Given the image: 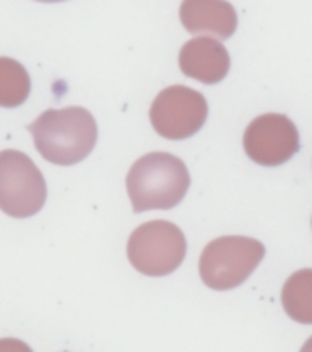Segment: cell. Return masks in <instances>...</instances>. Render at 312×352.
Wrapping results in <instances>:
<instances>
[{
    "label": "cell",
    "mask_w": 312,
    "mask_h": 352,
    "mask_svg": "<svg viewBox=\"0 0 312 352\" xmlns=\"http://www.w3.org/2000/svg\"><path fill=\"white\" fill-rule=\"evenodd\" d=\"M27 128L37 152L58 166H74L85 161L99 137L93 116L79 106L46 110Z\"/></svg>",
    "instance_id": "cell-1"
},
{
    "label": "cell",
    "mask_w": 312,
    "mask_h": 352,
    "mask_svg": "<svg viewBox=\"0 0 312 352\" xmlns=\"http://www.w3.org/2000/svg\"><path fill=\"white\" fill-rule=\"evenodd\" d=\"M190 188V174L179 157L166 152H152L132 164L126 190L135 214L170 210L185 199Z\"/></svg>",
    "instance_id": "cell-2"
},
{
    "label": "cell",
    "mask_w": 312,
    "mask_h": 352,
    "mask_svg": "<svg viewBox=\"0 0 312 352\" xmlns=\"http://www.w3.org/2000/svg\"><path fill=\"white\" fill-rule=\"evenodd\" d=\"M263 258L265 247L258 239L241 236L217 237L203 250L199 274L203 283L212 290H230L245 283Z\"/></svg>",
    "instance_id": "cell-3"
},
{
    "label": "cell",
    "mask_w": 312,
    "mask_h": 352,
    "mask_svg": "<svg viewBox=\"0 0 312 352\" xmlns=\"http://www.w3.org/2000/svg\"><path fill=\"white\" fill-rule=\"evenodd\" d=\"M128 259L137 272L163 278L185 261L186 237L170 221H148L137 226L128 239Z\"/></svg>",
    "instance_id": "cell-4"
},
{
    "label": "cell",
    "mask_w": 312,
    "mask_h": 352,
    "mask_svg": "<svg viewBox=\"0 0 312 352\" xmlns=\"http://www.w3.org/2000/svg\"><path fill=\"white\" fill-rule=\"evenodd\" d=\"M46 197V179L37 164L19 150H2L0 210L16 219H26L43 210Z\"/></svg>",
    "instance_id": "cell-5"
},
{
    "label": "cell",
    "mask_w": 312,
    "mask_h": 352,
    "mask_svg": "<svg viewBox=\"0 0 312 352\" xmlns=\"http://www.w3.org/2000/svg\"><path fill=\"white\" fill-rule=\"evenodd\" d=\"M208 117L207 99L188 86H170L152 102L150 122L155 132L170 141L196 135Z\"/></svg>",
    "instance_id": "cell-6"
},
{
    "label": "cell",
    "mask_w": 312,
    "mask_h": 352,
    "mask_svg": "<svg viewBox=\"0 0 312 352\" xmlns=\"http://www.w3.org/2000/svg\"><path fill=\"white\" fill-rule=\"evenodd\" d=\"M243 148L256 164L280 166L300 152V133L287 116L265 113L247 126Z\"/></svg>",
    "instance_id": "cell-7"
},
{
    "label": "cell",
    "mask_w": 312,
    "mask_h": 352,
    "mask_svg": "<svg viewBox=\"0 0 312 352\" xmlns=\"http://www.w3.org/2000/svg\"><path fill=\"white\" fill-rule=\"evenodd\" d=\"M181 72L203 85H217L230 69L227 47L212 37L192 38L179 52Z\"/></svg>",
    "instance_id": "cell-8"
},
{
    "label": "cell",
    "mask_w": 312,
    "mask_h": 352,
    "mask_svg": "<svg viewBox=\"0 0 312 352\" xmlns=\"http://www.w3.org/2000/svg\"><path fill=\"white\" fill-rule=\"evenodd\" d=\"M181 24L186 32L230 38L238 30V13L227 0H183L179 8Z\"/></svg>",
    "instance_id": "cell-9"
},
{
    "label": "cell",
    "mask_w": 312,
    "mask_h": 352,
    "mask_svg": "<svg viewBox=\"0 0 312 352\" xmlns=\"http://www.w3.org/2000/svg\"><path fill=\"white\" fill-rule=\"evenodd\" d=\"M281 303L291 320L312 325V268L298 270L281 290Z\"/></svg>",
    "instance_id": "cell-10"
},
{
    "label": "cell",
    "mask_w": 312,
    "mask_h": 352,
    "mask_svg": "<svg viewBox=\"0 0 312 352\" xmlns=\"http://www.w3.org/2000/svg\"><path fill=\"white\" fill-rule=\"evenodd\" d=\"M32 80L27 69L19 60L10 57H0V106L16 108L22 106L30 97Z\"/></svg>",
    "instance_id": "cell-11"
},
{
    "label": "cell",
    "mask_w": 312,
    "mask_h": 352,
    "mask_svg": "<svg viewBox=\"0 0 312 352\" xmlns=\"http://www.w3.org/2000/svg\"><path fill=\"white\" fill-rule=\"evenodd\" d=\"M0 352H33L32 347L22 340L15 338H2L0 340Z\"/></svg>",
    "instance_id": "cell-12"
},
{
    "label": "cell",
    "mask_w": 312,
    "mask_h": 352,
    "mask_svg": "<svg viewBox=\"0 0 312 352\" xmlns=\"http://www.w3.org/2000/svg\"><path fill=\"white\" fill-rule=\"evenodd\" d=\"M300 352H312V336L309 338L307 342H305V345L302 347V351Z\"/></svg>",
    "instance_id": "cell-13"
},
{
    "label": "cell",
    "mask_w": 312,
    "mask_h": 352,
    "mask_svg": "<svg viewBox=\"0 0 312 352\" xmlns=\"http://www.w3.org/2000/svg\"><path fill=\"white\" fill-rule=\"evenodd\" d=\"M37 2H44V4H55V2H64V0H37Z\"/></svg>",
    "instance_id": "cell-14"
}]
</instances>
